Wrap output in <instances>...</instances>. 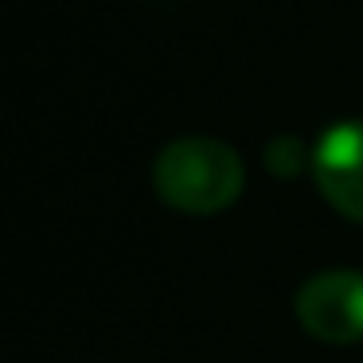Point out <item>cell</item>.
<instances>
[{"mask_svg": "<svg viewBox=\"0 0 363 363\" xmlns=\"http://www.w3.org/2000/svg\"><path fill=\"white\" fill-rule=\"evenodd\" d=\"M242 160L215 137H180L164 145L152 164V188L168 207L188 215H215L242 196Z\"/></svg>", "mask_w": 363, "mask_h": 363, "instance_id": "cell-1", "label": "cell"}, {"mask_svg": "<svg viewBox=\"0 0 363 363\" xmlns=\"http://www.w3.org/2000/svg\"><path fill=\"white\" fill-rule=\"evenodd\" d=\"M297 320L308 336L324 344H355L363 340V274L328 269L301 285Z\"/></svg>", "mask_w": 363, "mask_h": 363, "instance_id": "cell-2", "label": "cell"}, {"mask_svg": "<svg viewBox=\"0 0 363 363\" xmlns=\"http://www.w3.org/2000/svg\"><path fill=\"white\" fill-rule=\"evenodd\" d=\"M308 164L320 196L344 219L363 223V121H340L324 129Z\"/></svg>", "mask_w": 363, "mask_h": 363, "instance_id": "cell-3", "label": "cell"}]
</instances>
